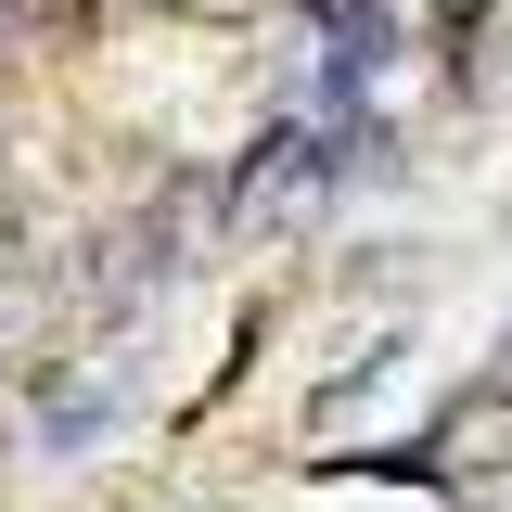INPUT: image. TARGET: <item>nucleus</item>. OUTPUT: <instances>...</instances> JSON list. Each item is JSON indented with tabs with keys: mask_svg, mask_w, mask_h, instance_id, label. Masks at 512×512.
Wrapping results in <instances>:
<instances>
[{
	"mask_svg": "<svg viewBox=\"0 0 512 512\" xmlns=\"http://www.w3.org/2000/svg\"><path fill=\"white\" fill-rule=\"evenodd\" d=\"M320 180H333V154H320L308 128H282V141L256 154V180H244V205H256V218H282V205H308Z\"/></svg>",
	"mask_w": 512,
	"mask_h": 512,
	"instance_id": "obj_1",
	"label": "nucleus"
},
{
	"mask_svg": "<svg viewBox=\"0 0 512 512\" xmlns=\"http://www.w3.org/2000/svg\"><path fill=\"white\" fill-rule=\"evenodd\" d=\"M487 512H512V487H500V500H487Z\"/></svg>",
	"mask_w": 512,
	"mask_h": 512,
	"instance_id": "obj_2",
	"label": "nucleus"
}]
</instances>
